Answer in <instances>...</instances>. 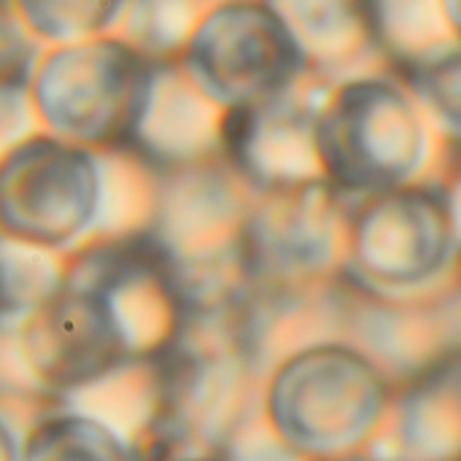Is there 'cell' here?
<instances>
[{
    "label": "cell",
    "instance_id": "cell-4",
    "mask_svg": "<svg viewBox=\"0 0 461 461\" xmlns=\"http://www.w3.org/2000/svg\"><path fill=\"white\" fill-rule=\"evenodd\" d=\"M0 194L5 232L54 249L95 221L103 181L89 151L57 135H35L5 157Z\"/></svg>",
    "mask_w": 461,
    "mask_h": 461
},
{
    "label": "cell",
    "instance_id": "cell-1",
    "mask_svg": "<svg viewBox=\"0 0 461 461\" xmlns=\"http://www.w3.org/2000/svg\"><path fill=\"white\" fill-rule=\"evenodd\" d=\"M162 59L119 35L51 46L27 84V97L51 130L73 143L132 140L151 113Z\"/></svg>",
    "mask_w": 461,
    "mask_h": 461
},
{
    "label": "cell",
    "instance_id": "cell-12",
    "mask_svg": "<svg viewBox=\"0 0 461 461\" xmlns=\"http://www.w3.org/2000/svg\"><path fill=\"white\" fill-rule=\"evenodd\" d=\"M440 8H443V16H446L451 35L461 41V0H440Z\"/></svg>",
    "mask_w": 461,
    "mask_h": 461
},
{
    "label": "cell",
    "instance_id": "cell-9",
    "mask_svg": "<svg viewBox=\"0 0 461 461\" xmlns=\"http://www.w3.org/2000/svg\"><path fill=\"white\" fill-rule=\"evenodd\" d=\"M303 41L308 57L348 51L367 41L354 0H270Z\"/></svg>",
    "mask_w": 461,
    "mask_h": 461
},
{
    "label": "cell",
    "instance_id": "cell-10",
    "mask_svg": "<svg viewBox=\"0 0 461 461\" xmlns=\"http://www.w3.org/2000/svg\"><path fill=\"white\" fill-rule=\"evenodd\" d=\"M200 16L203 11H197L192 0H130L124 14V38L162 59L170 51L181 54Z\"/></svg>",
    "mask_w": 461,
    "mask_h": 461
},
{
    "label": "cell",
    "instance_id": "cell-5",
    "mask_svg": "<svg viewBox=\"0 0 461 461\" xmlns=\"http://www.w3.org/2000/svg\"><path fill=\"white\" fill-rule=\"evenodd\" d=\"M454 243L446 197L394 189L375 194L354 219L351 259L386 284H419L446 265Z\"/></svg>",
    "mask_w": 461,
    "mask_h": 461
},
{
    "label": "cell",
    "instance_id": "cell-2",
    "mask_svg": "<svg viewBox=\"0 0 461 461\" xmlns=\"http://www.w3.org/2000/svg\"><path fill=\"white\" fill-rule=\"evenodd\" d=\"M419 103L400 78L343 81L313 113V151L321 173L348 192L386 194L421 165L427 135Z\"/></svg>",
    "mask_w": 461,
    "mask_h": 461
},
{
    "label": "cell",
    "instance_id": "cell-3",
    "mask_svg": "<svg viewBox=\"0 0 461 461\" xmlns=\"http://www.w3.org/2000/svg\"><path fill=\"white\" fill-rule=\"evenodd\" d=\"M308 59L270 0H221L197 19L178 68L211 105L235 111L286 97Z\"/></svg>",
    "mask_w": 461,
    "mask_h": 461
},
{
    "label": "cell",
    "instance_id": "cell-7",
    "mask_svg": "<svg viewBox=\"0 0 461 461\" xmlns=\"http://www.w3.org/2000/svg\"><path fill=\"white\" fill-rule=\"evenodd\" d=\"M22 27L49 43H76L108 35L124 19L130 0H5Z\"/></svg>",
    "mask_w": 461,
    "mask_h": 461
},
{
    "label": "cell",
    "instance_id": "cell-8",
    "mask_svg": "<svg viewBox=\"0 0 461 461\" xmlns=\"http://www.w3.org/2000/svg\"><path fill=\"white\" fill-rule=\"evenodd\" d=\"M397 73L438 127L461 140V41L432 49Z\"/></svg>",
    "mask_w": 461,
    "mask_h": 461
},
{
    "label": "cell",
    "instance_id": "cell-11",
    "mask_svg": "<svg viewBox=\"0 0 461 461\" xmlns=\"http://www.w3.org/2000/svg\"><path fill=\"white\" fill-rule=\"evenodd\" d=\"M446 205H448V216H451V227H454V240L461 249V170L451 186V194L446 197Z\"/></svg>",
    "mask_w": 461,
    "mask_h": 461
},
{
    "label": "cell",
    "instance_id": "cell-6",
    "mask_svg": "<svg viewBox=\"0 0 461 461\" xmlns=\"http://www.w3.org/2000/svg\"><path fill=\"white\" fill-rule=\"evenodd\" d=\"M367 43L402 65L456 41L446 24L440 0H354Z\"/></svg>",
    "mask_w": 461,
    "mask_h": 461
}]
</instances>
